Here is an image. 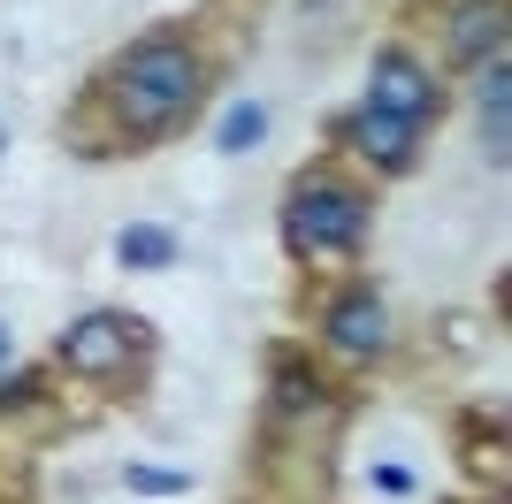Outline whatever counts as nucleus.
Instances as JSON below:
<instances>
[{"mask_svg":"<svg viewBox=\"0 0 512 504\" xmlns=\"http://www.w3.org/2000/svg\"><path fill=\"white\" fill-rule=\"evenodd\" d=\"M107 107H115V123H123L138 146H146V138H169L199 107V54L184 39H138L123 62L107 69Z\"/></svg>","mask_w":512,"mask_h":504,"instance_id":"f257e3e1","label":"nucleus"},{"mask_svg":"<svg viewBox=\"0 0 512 504\" xmlns=\"http://www.w3.org/2000/svg\"><path fill=\"white\" fill-rule=\"evenodd\" d=\"M360 237H367V191H352L344 176L314 168L291 191V207H283V245L306 252V260H344Z\"/></svg>","mask_w":512,"mask_h":504,"instance_id":"f03ea898","label":"nucleus"},{"mask_svg":"<svg viewBox=\"0 0 512 504\" xmlns=\"http://www.w3.org/2000/svg\"><path fill=\"white\" fill-rule=\"evenodd\" d=\"M130 352H138V336H130L115 314H85V321H69V329H62V367H69V375L107 382V375H123V367H130Z\"/></svg>","mask_w":512,"mask_h":504,"instance_id":"7ed1b4c3","label":"nucleus"},{"mask_svg":"<svg viewBox=\"0 0 512 504\" xmlns=\"http://www.w3.org/2000/svg\"><path fill=\"white\" fill-rule=\"evenodd\" d=\"M367 107L406 115V123H428V115H436V77H428L413 54L383 46V54H375V77H367Z\"/></svg>","mask_w":512,"mask_h":504,"instance_id":"20e7f679","label":"nucleus"},{"mask_svg":"<svg viewBox=\"0 0 512 504\" xmlns=\"http://www.w3.org/2000/svg\"><path fill=\"white\" fill-rule=\"evenodd\" d=\"M321 336H329L344 359H375L390 344L383 298H375V291H337V298H329V314H321Z\"/></svg>","mask_w":512,"mask_h":504,"instance_id":"39448f33","label":"nucleus"},{"mask_svg":"<svg viewBox=\"0 0 512 504\" xmlns=\"http://www.w3.org/2000/svg\"><path fill=\"white\" fill-rule=\"evenodd\" d=\"M344 146H360L375 168H413V153H421V123H406V115H383V107H352L344 115Z\"/></svg>","mask_w":512,"mask_h":504,"instance_id":"423d86ee","label":"nucleus"},{"mask_svg":"<svg viewBox=\"0 0 512 504\" xmlns=\"http://www.w3.org/2000/svg\"><path fill=\"white\" fill-rule=\"evenodd\" d=\"M444 39H451V62H459V69L505 62V8H497V0H459Z\"/></svg>","mask_w":512,"mask_h":504,"instance_id":"0eeeda50","label":"nucleus"},{"mask_svg":"<svg viewBox=\"0 0 512 504\" xmlns=\"http://www.w3.org/2000/svg\"><path fill=\"white\" fill-rule=\"evenodd\" d=\"M482 77V146H490V161L505 168V123H512V77H505V62H490V69H474Z\"/></svg>","mask_w":512,"mask_h":504,"instance_id":"6e6552de","label":"nucleus"},{"mask_svg":"<svg viewBox=\"0 0 512 504\" xmlns=\"http://www.w3.org/2000/svg\"><path fill=\"white\" fill-rule=\"evenodd\" d=\"M115 260H123V268H169V260H176V230H161V222H130V230H115Z\"/></svg>","mask_w":512,"mask_h":504,"instance_id":"1a4fd4ad","label":"nucleus"},{"mask_svg":"<svg viewBox=\"0 0 512 504\" xmlns=\"http://www.w3.org/2000/svg\"><path fill=\"white\" fill-rule=\"evenodd\" d=\"M314 405H321V375L306 367V359H276V420L314 413Z\"/></svg>","mask_w":512,"mask_h":504,"instance_id":"9d476101","label":"nucleus"},{"mask_svg":"<svg viewBox=\"0 0 512 504\" xmlns=\"http://www.w3.org/2000/svg\"><path fill=\"white\" fill-rule=\"evenodd\" d=\"M260 130H268V115H260V100H237L230 115H222V153H253Z\"/></svg>","mask_w":512,"mask_h":504,"instance_id":"9b49d317","label":"nucleus"},{"mask_svg":"<svg viewBox=\"0 0 512 504\" xmlns=\"http://www.w3.org/2000/svg\"><path fill=\"white\" fill-rule=\"evenodd\" d=\"M123 482H130V489H153V497H176V489H184V474H161V466H130Z\"/></svg>","mask_w":512,"mask_h":504,"instance_id":"f8f14e48","label":"nucleus"},{"mask_svg":"<svg viewBox=\"0 0 512 504\" xmlns=\"http://www.w3.org/2000/svg\"><path fill=\"white\" fill-rule=\"evenodd\" d=\"M375 489H390V497H413V474H406V466H375Z\"/></svg>","mask_w":512,"mask_h":504,"instance_id":"ddd939ff","label":"nucleus"},{"mask_svg":"<svg viewBox=\"0 0 512 504\" xmlns=\"http://www.w3.org/2000/svg\"><path fill=\"white\" fill-rule=\"evenodd\" d=\"M0 359H8V329H0Z\"/></svg>","mask_w":512,"mask_h":504,"instance_id":"4468645a","label":"nucleus"},{"mask_svg":"<svg viewBox=\"0 0 512 504\" xmlns=\"http://www.w3.org/2000/svg\"><path fill=\"white\" fill-rule=\"evenodd\" d=\"M0 146H8V138H0Z\"/></svg>","mask_w":512,"mask_h":504,"instance_id":"2eb2a0df","label":"nucleus"}]
</instances>
